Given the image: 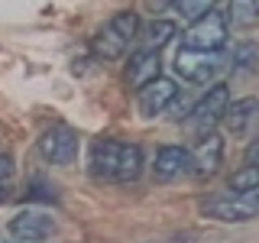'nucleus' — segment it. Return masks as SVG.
Instances as JSON below:
<instances>
[{"instance_id":"1","label":"nucleus","mask_w":259,"mask_h":243,"mask_svg":"<svg viewBox=\"0 0 259 243\" xmlns=\"http://www.w3.org/2000/svg\"><path fill=\"white\" fill-rule=\"evenodd\" d=\"M88 169H91L97 182H107V185L136 182L143 172V149L136 143H123V140H97L91 146Z\"/></svg>"},{"instance_id":"3","label":"nucleus","mask_w":259,"mask_h":243,"mask_svg":"<svg viewBox=\"0 0 259 243\" xmlns=\"http://www.w3.org/2000/svg\"><path fill=\"white\" fill-rule=\"evenodd\" d=\"M140 13L136 10H120L113 20L104 26L101 32L94 36V55L97 59H104V62H113V59H120V55L130 49V43L133 39H140Z\"/></svg>"},{"instance_id":"13","label":"nucleus","mask_w":259,"mask_h":243,"mask_svg":"<svg viewBox=\"0 0 259 243\" xmlns=\"http://www.w3.org/2000/svg\"><path fill=\"white\" fill-rule=\"evenodd\" d=\"M188 172H191V149H185V146H162L156 152L152 175L159 182H172V178H182Z\"/></svg>"},{"instance_id":"18","label":"nucleus","mask_w":259,"mask_h":243,"mask_svg":"<svg viewBox=\"0 0 259 243\" xmlns=\"http://www.w3.org/2000/svg\"><path fill=\"white\" fill-rule=\"evenodd\" d=\"M243 166H253V169H259V136H256L253 143H249L246 156H243Z\"/></svg>"},{"instance_id":"6","label":"nucleus","mask_w":259,"mask_h":243,"mask_svg":"<svg viewBox=\"0 0 259 243\" xmlns=\"http://www.w3.org/2000/svg\"><path fill=\"white\" fill-rule=\"evenodd\" d=\"M230 26H227V16L221 10H210L201 20H194L182 36V49H198V52H221L227 46Z\"/></svg>"},{"instance_id":"4","label":"nucleus","mask_w":259,"mask_h":243,"mask_svg":"<svg viewBox=\"0 0 259 243\" xmlns=\"http://www.w3.org/2000/svg\"><path fill=\"white\" fill-rule=\"evenodd\" d=\"M227 107H230V91H227V85H210L207 94L188 110L185 130H188L191 136H198V140H201V136H207V133H214V127L224 120Z\"/></svg>"},{"instance_id":"17","label":"nucleus","mask_w":259,"mask_h":243,"mask_svg":"<svg viewBox=\"0 0 259 243\" xmlns=\"http://www.w3.org/2000/svg\"><path fill=\"white\" fill-rule=\"evenodd\" d=\"M259 62V43H240L237 49L230 52V65L233 71H246Z\"/></svg>"},{"instance_id":"14","label":"nucleus","mask_w":259,"mask_h":243,"mask_svg":"<svg viewBox=\"0 0 259 243\" xmlns=\"http://www.w3.org/2000/svg\"><path fill=\"white\" fill-rule=\"evenodd\" d=\"M224 16L233 29H253L259 23V0H230Z\"/></svg>"},{"instance_id":"11","label":"nucleus","mask_w":259,"mask_h":243,"mask_svg":"<svg viewBox=\"0 0 259 243\" xmlns=\"http://www.w3.org/2000/svg\"><path fill=\"white\" fill-rule=\"evenodd\" d=\"M156 78H162V55L159 49H140V52L130 55L126 65V85L143 91L146 85H152Z\"/></svg>"},{"instance_id":"19","label":"nucleus","mask_w":259,"mask_h":243,"mask_svg":"<svg viewBox=\"0 0 259 243\" xmlns=\"http://www.w3.org/2000/svg\"><path fill=\"white\" fill-rule=\"evenodd\" d=\"M10 175H13V156L10 152H0V182H7Z\"/></svg>"},{"instance_id":"7","label":"nucleus","mask_w":259,"mask_h":243,"mask_svg":"<svg viewBox=\"0 0 259 243\" xmlns=\"http://www.w3.org/2000/svg\"><path fill=\"white\" fill-rule=\"evenodd\" d=\"M78 133L71 127H49L42 136H39V156L46 162H52V166H71V162L78 159Z\"/></svg>"},{"instance_id":"16","label":"nucleus","mask_w":259,"mask_h":243,"mask_svg":"<svg viewBox=\"0 0 259 243\" xmlns=\"http://www.w3.org/2000/svg\"><path fill=\"white\" fill-rule=\"evenodd\" d=\"M168 4H172V10L182 16V20H188V23L201 20L204 13L214 10V0H168Z\"/></svg>"},{"instance_id":"12","label":"nucleus","mask_w":259,"mask_h":243,"mask_svg":"<svg viewBox=\"0 0 259 243\" xmlns=\"http://www.w3.org/2000/svg\"><path fill=\"white\" fill-rule=\"evenodd\" d=\"M55 221L46 211H20L16 217H10V233L23 243H39L46 237H52Z\"/></svg>"},{"instance_id":"20","label":"nucleus","mask_w":259,"mask_h":243,"mask_svg":"<svg viewBox=\"0 0 259 243\" xmlns=\"http://www.w3.org/2000/svg\"><path fill=\"white\" fill-rule=\"evenodd\" d=\"M0 201H7V188H0Z\"/></svg>"},{"instance_id":"8","label":"nucleus","mask_w":259,"mask_h":243,"mask_svg":"<svg viewBox=\"0 0 259 243\" xmlns=\"http://www.w3.org/2000/svg\"><path fill=\"white\" fill-rule=\"evenodd\" d=\"M221 124L227 127V133L237 136V140H249L259 133V101L256 97H240L227 107Z\"/></svg>"},{"instance_id":"2","label":"nucleus","mask_w":259,"mask_h":243,"mask_svg":"<svg viewBox=\"0 0 259 243\" xmlns=\"http://www.w3.org/2000/svg\"><path fill=\"white\" fill-rule=\"evenodd\" d=\"M201 214L221 224H246L259 217V185L246 191H227L201 201Z\"/></svg>"},{"instance_id":"5","label":"nucleus","mask_w":259,"mask_h":243,"mask_svg":"<svg viewBox=\"0 0 259 243\" xmlns=\"http://www.w3.org/2000/svg\"><path fill=\"white\" fill-rule=\"evenodd\" d=\"M230 65V55L224 52H198V49H178L175 71L191 85H207Z\"/></svg>"},{"instance_id":"10","label":"nucleus","mask_w":259,"mask_h":243,"mask_svg":"<svg viewBox=\"0 0 259 243\" xmlns=\"http://www.w3.org/2000/svg\"><path fill=\"white\" fill-rule=\"evenodd\" d=\"M178 97V85L172 78H156L152 85H146L140 97H136V107H140L143 117H159V113H165L168 107L175 104Z\"/></svg>"},{"instance_id":"15","label":"nucleus","mask_w":259,"mask_h":243,"mask_svg":"<svg viewBox=\"0 0 259 243\" xmlns=\"http://www.w3.org/2000/svg\"><path fill=\"white\" fill-rule=\"evenodd\" d=\"M172 36H175V23L172 20H152L146 29H140L143 49H162L165 43H172Z\"/></svg>"},{"instance_id":"9","label":"nucleus","mask_w":259,"mask_h":243,"mask_svg":"<svg viewBox=\"0 0 259 243\" xmlns=\"http://www.w3.org/2000/svg\"><path fill=\"white\" fill-rule=\"evenodd\" d=\"M221 162H224V140H221V133H207V136H201L198 146L191 149V175L194 178H214L217 175V169H221Z\"/></svg>"}]
</instances>
